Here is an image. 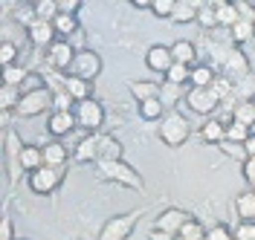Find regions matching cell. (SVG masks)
I'll use <instances>...</instances> for the list:
<instances>
[{"label": "cell", "mask_w": 255, "mask_h": 240, "mask_svg": "<svg viewBox=\"0 0 255 240\" xmlns=\"http://www.w3.org/2000/svg\"><path fill=\"white\" fill-rule=\"evenodd\" d=\"M96 165H99V174L105 176V179H111V182H119V185L133 188V191H142L145 188L142 176L136 174V168H130L128 162H122V160H102V162H96Z\"/></svg>", "instance_id": "6da1fadb"}, {"label": "cell", "mask_w": 255, "mask_h": 240, "mask_svg": "<svg viewBox=\"0 0 255 240\" xmlns=\"http://www.w3.org/2000/svg\"><path fill=\"white\" fill-rule=\"evenodd\" d=\"M159 139H162L165 145H171V148L183 145L186 139H189V119H186L180 110L165 113V116L159 119Z\"/></svg>", "instance_id": "7a4b0ae2"}, {"label": "cell", "mask_w": 255, "mask_h": 240, "mask_svg": "<svg viewBox=\"0 0 255 240\" xmlns=\"http://www.w3.org/2000/svg\"><path fill=\"white\" fill-rule=\"evenodd\" d=\"M52 104H55L52 90H49V87H38V90H29V93L20 96L15 113L17 116H23V119H29V116H41V113L49 110Z\"/></svg>", "instance_id": "3957f363"}, {"label": "cell", "mask_w": 255, "mask_h": 240, "mask_svg": "<svg viewBox=\"0 0 255 240\" xmlns=\"http://www.w3.org/2000/svg\"><path fill=\"white\" fill-rule=\"evenodd\" d=\"M139 214H142V211H125V214L111 217L108 223L102 226L99 240H128L130 238V232H133L136 223H139Z\"/></svg>", "instance_id": "277c9868"}, {"label": "cell", "mask_w": 255, "mask_h": 240, "mask_svg": "<svg viewBox=\"0 0 255 240\" xmlns=\"http://www.w3.org/2000/svg\"><path fill=\"white\" fill-rule=\"evenodd\" d=\"M64 179V168L61 165H41L38 171L29 174V188L35 194H52Z\"/></svg>", "instance_id": "5b68a950"}, {"label": "cell", "mask_w": 255, "mask_h": 240, "mask_svg": "<svg viewBox=\"0 0 255 240\" xmlns=\"http://www.w3.org/2000/svg\"><path fill=\"white\" fill-rule=\"evenodd\" d=\"M73 113H76V119H79V128H84L87 133H96V130L105 125V107H102V101H96V98H81Z\"/></svg>", "instance_id": "8992f818"}, {"label": "cell", "mask_w": 255, "mask_h": 240, "mask_svg": "<svg viewBox=\"0 0 255 240\" xmlns=\"http://www.w3.org/2000/svg\"><path fill=\"white\" fill-rule=\"evenodd\" d=\"M186 104H189L194 113H200V116H209V113L218 110V104H221V96H218L212 87H191L189 93H186Z\"/></svg>", "instance_id": "52a82bcc"}, {"label": "cell", "mask_w": 255, "mask_h": 240, "mask_svg": "<svg viewBox=\"0 0 255 240\" xmlns=\"http://www.w3.org/2000/svg\"><path fill=\"white\" fill-rule=\"evenodd\" d=\"M47 61H49L52 70L70 73V70H73V61H76V52H73V47L61 38V41H55L52 47H47Z\"/></svg>", "instance_id": "ba28073f"}, {"label": "cell", "mask_w": 255, "mask_h": 240, "mask_svg": "<svg viewBox=\"0 0 255 240\" xmlns=\"http://www.w3.org/2000/svg\"><path fill=\"white\" fill-rule=\"evenodd\" d=\"M73 76H81V79L93 81L99 73H102V58H99V52L93 49H84V52H76V61H73V70H70Z\"/></svg>", "instance_id": "9c48e42d"}, {"label": "cell", "mask_w": 255, "mask_h": 240, "mask_svg": "<svg viewBox=\"0 0 255 240\" xmlns=\"http://www.w3.org/2000/svg\"><path fill=\"white\" fill-rule=\"evenodd\" d=\"M145 64H148V70H151V73L165 76V73L171 70V64H174V52H171V47L154 44V47L145 52Z\"/></svg>", "instance_id": "30bf717a"}, {"label": "cell", "mask_w": 255, "mask_h": 240, "mask_svg": "<svg viewBox=\"0 0 255 240\" xmlns=\"http://www.w3.org/2000/svg\"><path fill=\"white\" fill-rule=\"evenodd\" d=\"M191 220L189 211H180V208H165L162 214H157V223L154 229H162V232H168V235H180V229Z\"/></svg>", "instance_id": "8fae6325"}, {"label": "cell", "mask_w": 255, "mask_h": 240, "mask_svg": "<svg viewBox=\"0 0 255 240\" xmlns=\"http://www.w3.org/2000/svg\"><path fill=\"white\" fill-rule=\"evenodd\" d=\"M26 35H29L32 47H52L55 44V26H52V20H35L32 26H26Z\"/></svg>", "instance_id": "7c38bea8"}, {"label": "cell", "mask_w": 255, "mask_h": 240, "mask_svg": "<svg viewBox=\"0 0 255 240\" xmlns=\"http://www.w3.org/2000/svg\"><path fill=\"white\" fill-rule=\"evenodd\" d=\"M73 128H79V119H76V113L55 110L52 116H49V122H47L49 136H55V139H61V136H67V133H73Z\"/></svg>", "instance_id": "4fadbf2b"}, {"label": "cell", "mask_w": 255, "mask_h": 240, "mask_svg": "<svg viewBox=\"0 0 255 240\" xmlns=\"http://www.w3.org/2000/svg\"><path fill=\"white\" fill-rule=\"evenodd\" d=\"M61 79H64V90L76 98V101H81V98H93V81L81 79V76H73V73H67V76H61Z\"/></svg>", "instance_id": "5bb4252c"}, {"label": "cell", "mask_w": 255, "mask_h": 240, "mask_svg": "<svg viewBox=\"0 0 255 240\" xmlns=\"http://www.w3.org/2000/svg\"><path fill=\"white\" fill-rule=\"evenodd\" d=\"M41 165H47L44 160V148L41 145H23V151H20V157H17V168H23V171H38Z\"/></svg>", "instance_id": "9a60e30c"}, {"label": "cell", "mask_w": 255, "mask_h": 240, "mask_svg": "<svg viewBox=\"0 0 255 240\" xmlns=\"http://www.w3.org/2000/svg\"><path fill=\"white\" fill-rule=\"evenodd\" d=\"M223 70H226L229 79H244V76H250V64H247V58H244L241 49H229V52H226Z\"/></svg>", "instance_id": "2e32d148"}, {"label": "cell", "mask_w": 255, "mask_h": 240, "mask_svg": "<svg viewBox=\"0 0 255 240\" xmlns=\"http://www.w3.org/2000/svg\"><path fill=\"white\" fill-rule=\"evenodd\" d=\"M73 157H76V162H99V133H90L87 139H81Z\"/></svg>", "instance_id": "e0dca14e"}, {"label": "cell", "mask_w": 255, "mask_h": 240, "mask_svg": "<svg viewBox=\"0 0 255 240\" xmlns=\"http://www.w3.org/2000/svg\"><path fill=\"white\" fill-rule=\"evenodd\" d=\"M44 160H47V165H67V160H70V151L64 148L58 139H52V142L44 145Z\"/></svg>", "instance_id": "ac0fdd59"}, {"label": "cell", "mask_w": 255, "mask_h": 240, "mask_svg": "<svg viewBox=\"0 0 255 240\" xmlns=\"http://www.w3.org/2000/svg\"><path fill=\"white\" fill-rule=\"evenodd\" d=\"M102 160H122V142L116 136H99V162Z\"/></svg>", "instance_id": "d6986e66"}, {"label": "cell", "mask_w": 255, "mask_h": 240, "mask_svg": "<svg viewBox=\"0 0 255 240\" xmlns=\"http://www.w3.org/2000/svg\"><path fill=\"white\" fill-rule=\"evenodd\" d=\"M200 136H203L206 142L221 145L223 139H226V125H223V119H209V122H203V128H200Z\"/></svg>", "instance_id": "ffe728a7"}, {"label": "cell", "mask_w": 255, "mask_h": 240, "mask_svg": "<svg viewBox=\"0 0 255 240\" xmlns=\"http://www.w3.org/2000/svg\"><path fill=\"white\" fill-rule=\"evenodd\" d=\"M215 79H218V76H215V70H212L209 64H194V67H191L189 84H191V87H212Z\"/></svg>", "instance_id": "44dd1931"}, {"label": "cell", "mask_w": 255, "mask_h": 240, "mask_svg": "<svg viewBox=\"0 0 255 240\" xmlns=\"http://www.w3.org/2000/svg\"><path fill=\"white\" fill-rule=\"evenodd\" d=\"M235 211L241 220H255V188L235 197Z\"/></svg>", "instance_id": "7402d4cb"}, {"label": "cell", "mask_w": 255, "mask_h": 240, "mask_svg": "<svg viewBox=\"0 0 255 240\" xmlns=\"http://www.w3.org/2000/svg\"><path fill=\"white\" fill-rule=\"evenodd\" d=\"M171 52H174V61H177V64L194 67V61H197V49H194V44H191V41H177V44H171Z\"/></svg>", "instance_id": "603a6c76"}, {"label": "cell", "mask_w": 255, "mask_h": 240, "mask_svg": "<svg viewBox=\"0 0 255 240\" xmlns=\"http://www.w3.org/2000/svg\"><path fill=\"white\" fill-rule=\"evenodd\" d=\"M232 122H241L247 128H255V101H250V98L238 101V107L232 110Z\"/></svg>", "instance_id": "cb8c5ba5"}, {"label": "cell", "mask_w": 255, "mask_h": 240, "mask_svg": "<svg viewBox=\"0 0 255 240\" xmlns=\"http://www.w3.org/2000/svg\"><path fill=\"white\" fill-rule=\"evenodd\" d=\"M253 38H255V20L253 17H241L238 23L232 26V41L235 44H247Z\"/></svg>", "instance_id": "d4e9b609"}, {"label": "cell", "mask_w": 255, "mask_h": 240, "mask_svg": "<svg viewBox=\"0 0 255 240\" xmlns=\"http://www.w3.org/2000/svg\"><path fill=\"white\" fill-rule=\"evenodd\" d=\"M139 116H142L145 122H159L165 113H162V98H145L139 101Z\"/></svg>", "instance_id": "484cf974"}, {"label": "cell", "mask_w": 255, "mask_h": 240, "mask_svg": "<svg viewBox=\"0 0 255 240\" xmlns=\"http://www.w3.org/2000/svg\"><path fill=\"white\" fill-rule=\"evenodd\" d=\"M128 87H130L133 98H139V101H145V98H157V96H159V84H157V81H130Z\"/></svg>", "instance_id": "4316f807"}, {"label": "cell", "mask_w": 255, "mask_h": 240, "mask_svg": "<svg viewBox=\"0 0 255 240\" xmlns=\"http://www.w3.org/2000/svg\"><path fill=\"white\" fill-rule=\"evenodd\" d=\"M52 26H55V32L61 35V38H67V35H73L79 29V20H76V15H70V12H58V15L52 17Z\"/></svg>", "instance_id": "83f0119b"}, {"label": "cell", "mask_w": 255, "mask_h": 240, "mask_svg": "<svg viewBox=\"0 0 255 240\" xmlns=\"http://www.w3.org/2000/svg\"><path fill=\"white\" fill-rule=\"evenodd\" d=\"M238 20H241V6H238V3H226V6H221V9H218V26L232 29Z\"/></svg>", "instance_id": "f1b7e54d"}, {"label": "cell", "mask_w": 255, "mask_h": 240, "mask_svg": "<svg viewBox=\"0 0 255 240\" xmlns=\"http://www.w3.org/2000/svg\"><path fill=\"white\" fill-rule=\"evenodd\" d=\"M189 79H191V67L189 64H171V70H168V73H165V81H168V84H177V87H180V84H189Z\"/></svg>", "instance_id": "f546056e"}, {"label": "cell", "mask_w": 255, "mask_h": 240, "mask_svg": "<svg viewBox=\"0 0 255 240\" xmlns=\"http://www.w3.org/2000/svg\"><path fill=\"white\" fill-rule=\"evenodd\" d=\"M17 101H20V87L3 84V87H0V104H3V110H15Z\"/></svg>", "instance_id": "4dcf8cb0"}, {"label": "cell", "mask_w": 255, "mask_h": 240, "mask_svg": "<svg viewBox=\"0 0 255 240\" xmlns=\"http://www.w3.org/2000/svg\"><path fill=\"white\" fill-rule=\"evenodd\" d=\"M26 76H29V73H26V70H23L20 64H9V67H3V84H12V87H20Z\"/></svg>", "instance_id": "1f68e13d"}, {"label": "cell", "mask_w": 255, "mask_h": 240, "mask_svg": "<svg viewBox=\"0 0 255 240\" xmlns=\"http://www.w3.org/2000/svg\"><path fill=\"white\" fill-rule=\"evenodd\" d=\"M197 15H200V12H197L194 6H189L186 0H180L177 9H174V15H171V20H174V23H191V20H197Z\"/></svg>", "instance_id": "d6a6232c"}, {"label": "cell", "mask_w": 255, "mask_h": 240, "mask_svg": "<svg viewBox=\"0 0 255 240\" xmlns=\"http://www.w3.org/2000/svg\"><path fill=\"white\" fill-rule=\"evenodd\" d=\"M250 136H253V130L247 128V125H241V122H229V125H226V139H229V142L244 145Z\"/></svg>", "instance_id": "836d02e7"}, {"label": "cell", "mask_w": 255, "mask_h": 240, "mask_svg": "<svg viewBox=\"0 0 255 240\" xmlns=\"http://www.w3.org/2000/svg\"><path fill=\"white\" fill-rule=\"evenodd\" d=\"M177 238H183V240H206V232H203L200 220H194V217H191L189 223L180 229V235H177Z\"/></svg>", "instance_id": "e575fe53"}, {"label": "cell", "mask_w": 255, "mask_h": 240, "mask_svg": "<svg viewBox=\"0 0 255 240\" xmlns=\"http://www.w3.org/2000/svg\"><path fill=\"white\" fill-rule=\"evenodd\" d=\"M58 12H61L58 9V0H38L35 3V15L41 17V20H52Z\"/></svg>", "instance_id": "d590c367"}, {"label": "cell", "mask_w": 255, "mask_h": 240, "mask_svg": "<svg viewBox=\"0 0 255 240\" xmlns=\"http://www.w3.org/2000/svg\"><path fill=\"white\" fill-rule=\"evenodd\" d=\"M235 240H255V220H241L235 229H232Z\"/></svg>", "instance_id": "8d00e7d4"}, {"label": "cell", "mask_w": 255, "mask_h": 240, "mask_svg": "<svg viewBox=\"0 0 255 240\" xmlns=\"http://www.w3.org/2000/svg\"><path fill=\"white\" fill-rule=\"evenodd\" d=\"M177 3H180V0H154L151 12H154L157 17H171L174 15V9H177Z\"/></svg>", "instance_id": "74e56055"}, {"label": "cell", "mask_w": 255, "mask_h": 240, "mask_svg": "<svg viewBox=\"0 0 255 240\" xmlns=\"http://www.w3.org/2000/svg\"><path fill=\"white\" fill-rule=\"evenodd\" d=\"M17 44H12V41H3V47H0V61H3V67H9V64H15L17 61Z\"/></svg>", "instance_id": "f35d334b"}, {"label": "cell", "mask_w": 255, "mask_h": 240, "mask_svg": "<svg viewBox=\"0 0 255 240\" xmlns=\"http://www.w3.org/2000/svg\"><path fill=\"white\" fill-rule=\"evenodd\" d=\"M206 240H235V235H232L229 226L218 223V226H212V229L206 232Z\"/></svg>", "instance_id": "ab89813d"}, {"label": "cell", "mask_w": 255, "mask_h": 240, "mask_svg": "<svg viewBox=\"0 0 255 240\" xmlns=\"http://www.w3.org/2000/svg\"><path fill=\"white\" fill-rule=\"evenodd\" d=\"M197 20H200V26H206V29H215V26H218V9H212V6L200 9Z\"/></svg>", "instance_id": "60d3db41"}, {"label": "cell", "mask_w": 255, "mask_h": 240, "mask_svg": "<svg viewBox=\"0 0 255 240\" xmlns=\"http://www.w3.org/2000/svg\"><path fill=\"white\" fill-rule=\"evenodd\" d=\"M38 87H47V84L38 79V76H26L23 84H20V96H23V93H29V90H38Z\"/></svg>", "instance_id": "b9f144b4"}, {"label": "cell", "mask_w": 255, "mask_h": 240, "mask_svg": "<svg viewBox=\"0 0 255 240\" xmlns=\"http://www.w3.org/2000/svg\"><path fill=\"white\" fill-rule=\"evenodd\" d=\"M244 176H247V182L255 188V157H247L244 160Z\"/></svg>", "instance_id": "7bdbcfd3"}, {"label": "cell", "mask_w": 255, "mask_h": 240, "mask_svg": "<svg viewBox=\"0 0 255 240\" xmlns=\"http://www.w3.org/2000/svg\"><path fill=\"white\" fill-rule=\"evenodd\" d=\"M81 6V0H58V9L61 12H70V15H76Z\"/></svg>", "instance_id": "ee69618b"}, {"label": "cell", "mask_w": 255, "mask_h": 240, "mask_svg": "<svg viewBox=\"0 0 255 240\" xmlns=\"http://www.w3.org/2000/svg\"><path fill=\"white\" fill-rule=\"evenodd\" d=\"M0 240H15V235H12V220L9 217H3V223H0Z\"/></svg>", "instance_id": "f6af8a7d"}, {"label": "cell", "mask_w": 255, "mask_h": 240, "mask_svg": "<svg viewBox=\"0 0 255 240\" xmlns=\"http://www.w3.org/2000/svg\"><path fill=\"white\" fill-rule=\"evenodd\" d=\"M177 235H168V232H162V229H154L151 232V240H174Z\"/></svg>", "instance_id": "bcb514c9"}, {"label": "cell", "mask_w": 255, "mask_h": 240, "mask_svg": "<svg viewBox=\"0 0 255 240\" xmlns=\"http://www.w3.org/2000/svg\"><path fill=\"white\" fill-rule=\"evenodd\" d=\"M244 148H247V157H255V133L244 142Z\"/></svg>", "instance_id": "7dc6e473"}, {"label": "cell", "mask_w": 255, "mask_h": 240, "mask_svg": "<svg viewBox=\"0 0 255 240\" xmlns=\"http://www.w3.org/2000/svg\"><path fill=\"white\" fill-rule=\"evenodd\" d=\"M130 3H133L136 9H151V6H154V0H130Z\"/></svg>", "instance_id": "c3c4849f"}, {"label": "cell", "mask_w": 255, "mask_h": 240, "mask_svg": "<svg viewBox=\"0 0 255 240\" xmlns=\"http://www.w3.org/2000/svg\"><path fill=\"white\" fill-rule=\"evenodd\" d=\"M226 3H229V0H206V6H212V9H221Z\"/></svg>", "instance_id": "681fc988"}, {"label": "cell", "mask_w": 255, "mask_h": 240, "mask_svg": "<svg viewBox=\"0 0 255 240\" xmlns=\"http://www.w3.org/2000/svg\"><path fill=\"white\" fill-rule=\"evenodd\" d=\"M9 122H12V110H3V128H6Z\"/></svg>", "instance_id": "f907efd6"}, {"label": "cell", "mask_w": 255, "mask_h": 240, "mask_svg": "<svg viewBox=\"0 0 255 240\" xmlns=\"http://www.w3.org/2000/svg\"><path fill=\"white\" fill-rule=\"evenodd\" d=\"M9 3H15V0H9ZM17 3H29L32 6V3H38V0H17Z\"/></svg>", "instance_id": "816d5d0a"}, {"label": "cell", "mask_w": 255, "mask_h": 240, "mask_svg": "<svg viewBox=\"0 0 255 240\" xmlns=\"http://www.w3.org/2000/svg\"><path fill=\"white\" fill-rule=\"evenodd\" d=\"M174 240H183V238H174Z\"/></svg>", "instance_id": "f5cc1de1"}, {"label": "cell", "mask_w": 255, "mask_h": 240, "mask_svg": "<svg viewBox=\"0 0 255 240\" xmlns=\"http://www.w3.org/2000/svg\"><path fill=\"white\" fill-rule=\"evenodd\" d=\"M15 240H17V238H15Z\"/></svg>", "instance_id": "db71d44e"}]
</instances>
